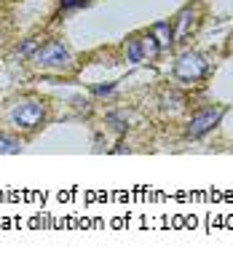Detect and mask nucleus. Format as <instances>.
Here are the masks:
<instances>
[{
	"label": "nucleus",
	"mask_w": 233,
	"mask_h": 262,
	"mask_svg": "<svg viewBox=\"0 0 233 262\" xmlns=\"http://www.w3.org/2000/svg\"><path fill=\"white\" fill-rule=\"evenodd\" d=\"M223 113H225V107H215V110H212V107H206V110H201V113L190 121L188 137H190V139H199L201 134H206L212 126H217V121L223 118Z\"/></svg>",
	"instance_id": "nucleus-4"
},
{
	"label": "nucleus",
	"mask_w": 233,
	"mask_h": 262,
	"mask_svg": "<svg viewBox=\"0 0 233 262\" xmlns=\"http://www.w3.org/2000/svg\"><path fill=\"white\" fill-rule=\"evenodd\" d=\"M35 62H38L40 67H51V70H62V67H67L70 64V54H67V49L62 43H56V40H51V43H46L43 49L35 54Z\"/></svg>",
	"instance_id": "nucleus-2"
},
{
	"label": "nucleus",
	"mask_w": 233,
	"mask_h": 262,
	"mask_svg": "<svg viewBox=\"0 0 233 262\" xmlns=\"http://www.w3.org/2000/svg\"><path fill=\"white\" fill-rule=\"evenodd\" d=\"M65 8H78V6H86V0H62Z\"/></svg>",
	"instance_id": "nucleus-9"
},
{
	"label": "nucleus",
	"mask_w": 233,
	"mask_h": 262,
	"mask_svg": "<svg viewBox=\"0 0 233 262\" xmlns=\"http://www.w3.org/2000/svg\"><path fill=\"white\" fill-rule=\"evenodd\" d=\"M113 91V86H97L94 89V94H110Z\"/></svg>",
	"instance_id": "nucleus-10"
},
{
	"label": "nucleus",
	"mask_w": 233,
	"mask_h": 262,
	"mask_svg": "<svg viewBox=\"0 0 233 262\" xmlns=\"http://www.w3.org/2000/svg\"><path fill=\"white\" fill-rule=\"evenodd\" d=\"M11 121H14L19 128H35V126H40V121H43V107H40V102H19L16 107H14V113H11Z\"/></svg>",
	"instance_id": "nucleus-1"
},
{
	"label": "nucleus",
	"mask_w": 233,
	"mask_h": 262,
	"mask_svg": "<svg viewBox=\"0 0 233 262\" xmlns=\"http://www.w3.org/2000/svg\"><path fill=\"white\" fill-rule=\"evenodd\" d=\"M16 150H19V145L14 139H3V137H0V152H16Z\"/></svg>",
	"instance_id": "nucleus-8"
},
{
	"label": "nucleus",
	"mask_w": 233,
	"mask_h": 262,
	"mask_svg": "<svg viewBox=\"0 0 233 262\" xmlns=\"http://www.w3.org/2000/svg\"><path fill=\"white\" fill-rule=\"evenodd\" d=\"M139 43H142V56H145V59H156V56H158V51L164 49V46L158 43V38H156L153 32L142 35V38H139Z\"/></svg>",
	"instance_id": "nucleus-5"
},
{
	"label": "nucleus",
	"mask_w": 233,
	"mask_h": 262,
	"mask_svg": "<svg viewBox=\"0 0 233 262\" xmlns=\"http://www.w3.org/2000/svg\"><path fill=\"white\" fill-rule=\"evenodd\" d=\"M150 32L158 38V43L161 46H172V38H174V30H172V25L169 21H158V25H153L150 27Z\"/></svg>",
	"instance_id": "nucleus-6"
},
{
	"label": "nucleus",
	"mask_w": 233,
	"mask_h": 262,
	"mask_svg": "<svg viewBox=\"0 0 233 262\" xmlns=\"http://www.w3.org/2000/svg\"><path fill=\"white\" fill-rule=\"evenodd\" d=\"M126 49H129V62H142V43H139L137 35H132L129 40H126Z\"/></svg>",
	"instance_id": "nucleus-7"
},
{
	"label": "nucleus",
	"mask_w": 233,
	"mask_h": 262,
	"mask_svg": "<svg viewBox=\"0 0 233 262\" xmlns=\"http://www.w3.org/2000/svg\"><path fill=\"white\" fill-rule=\"evenodd\" d=\"M204 73H206V62L199 54H182L180 62L174 64V75H177L180 80H185V83L199 80Z\"/></svg>",
	"instance_id": "nucleus-3"
}]
</instances>
